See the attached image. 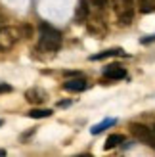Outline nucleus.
<instances>
[{
	"instance_id": "obj_4",
	"label": "nucleus",
	"mask_w": 155,
	"mask_h": 157,
	"mask_svg": "<svg viewBox=\"0 0 155 157\" xmlns=\"http://www.w3.org/2000/svg\"><path fill=\"white\" fill-rule=\"evenodd\" d=\"M21 36V31L15 29V27H0V52H6L13 48V44L19 40Z\"/></svg>"
},
{
	"instance_id": "obj_8",
	"label": "nucleus",
	"mask_w": 155,
	"mask_h": 157,
	"mask_svg": "<svg viewBox=\"0 0 155 157\" xmlns=\"http://www.w3.org/2000/svg\"><path fill=\"white\" fill-rule=\"evenodd\" d=\"M88 13H90V4H88V0H81V2H79V8H77V15H75L77 23L86 21V19H88Z\"/></svg>"
},
{
	"instance_id": "obj_6",
	"label": "nucleus",
	"mask_w": 155,
	"mask_h": 157,
	"mask_svg": "<svg viewBox=\"0 0 155 157\" xmlns=\"http://www.w3.org/2000/svg\"><path fill=\"white\" fill-rule=\"evenodd\" d=\"M125 77H127V69L123 65L111 63L104 69V78H107V81H119V78H125Z\"/></svg>"
},
{
	"instance_id": "obj_12",
	"label": "nucleus",
	"mask_w": 155,
	"mask_h": 157,
	"mask_svg": "<svg viewBox=\"0 0 155 157\" xmlns=\"http://www.w3.org/2000/svg\"><path fill=\"white\" fill-rule=\"evenodd\" d=\"M117 123L115 119H105V121H102V123H98V124H94V127L90 128V132L92 134H100V132H104L105 128H109V127H113V124Z\"/></svg>"
},
{
	"instance_id": "obj_14",
	"label": "nucleus",
	"mask_w": 155,
	"mask_h": 157,
	"mask_svg": "<svg viewBox=\"0 0 155 157\" xmlns=\"http://www.w3.org/2000/svg\"><path fill=\"white\" fill-rule=\"evenodd\" d=\"M31 119H44V117H50L52 115V109H42V107H35L27 113Z\"/></svg>"
},
{
	"instance_id": "obj_16",
	"label": "nucleus",
	"mask_w": 155,
	"mask_h": 157,
	"mask_svg": "<svg viewBox=\"0 0 155 157\" xmlns=\"http://www.w3.org/2000/svg\"><path fill=\"white\" fill-rule=\"evenodd\" d=\"M151 40H155V35H151V36H148V38H142L144 44H146V42H151Z\"/></svg>"
},
{
	"instance_id": "obj_13",
	"label": "nucleus",
	"mask_w": 155,
	"mask_h": 157,
	"mask_svg": "<svg viewBox=\"0 0 155 157\" xmlns=\"http://www.w3.org/2000/svg\"><path fill=\"white\" fill-rule=\"evenodd\" d=\"M138 10L142 13H153L155 12V0H138Z\"/></svg>"
},
{
	"instance_id": "obj_10",
	"label": "nucleus",
	"mask_w": 155,
	"mask_h": 157,
	"mask_svg": "<svg viewBox=\"0 0 155 157\" xmlns=\"http://www.w3.org/2000/svg\"><path fill=\"white\" fill-rule=\"evenodd\" d=\"M25 98H27V101H31V104H40L44 100V94L40 90H36V88H31V90L25 92Z\"/></svg>"
},
{
	"instance_id": "obj_7",
	"label": "nucleus",
	"mask_w": 155,
	"mask_h": 157,
	"mask_svg": "<svg viewBox=\"0 0 155 157\" xmlns=\"http://www.w3.org/2000/svg\"><path fill=\"white\" fill-rule=\"evenodd\" d=\"M86 86H88V82L82 77H77V78H69L63 84V88L67 92H82V90H86Z\"/></svg>"
},
{
	"instance_id": "obj_9",
	"label": "nucleus",
	"mask_w": 155,
	"mask_h": 157,
	"mask_svg": "<svg viewBox=\"0 0 155 157\" xmlns=\"http://www.w3.org/2000/svg\"><path fill=\"white\" fill-rule=\"evenodd\" d=\"M113 56H125V52L121 48H111V50H105V52H100V54H94L90 59L96 61V59H105V58H113Z\"/></svg>"
},
{
	"instance_id": "obj_3",
	"label": "nucleus",
	"mask_w": 155,
	"mask_h": 157,
	"mask_svg": "<svg viewBox=\"0 0 155 157\" xmlns=\"http://www.w3.org/2000/svg\"><path fill=\"white\" fill-rule=\"evenodd\" d=\"M130 132L136 140L151 146L155 150V130L149 127V124H144V123H130Z\"/></svg>"
},
{
	"instance_id": "obj_2",
	"label": "nucleus",
	"mask_w": 155,
	"mask_h": 157,
	"mask_svg": "<svg viewBox=\"0 0 155 157\" xmlns=\"http://www.w3.org/2000/svg\"><path fill=\"white\" fill-rule=\"evenodd\" d=\"M113 12L121 25H128L134 17V0H111Z\"/></svg>"
},
{
	"instance_id": "obj_1",
	"label": "nucleus",
	"mask_w": 155,
	"mask_h": 157,
	"mask_svg": "<svg viewBox=\"0 0 155 157\" xmlns=\"http://www.w3.org/2000/svg\"><path fill=\"white\" fill-rule=\"evenodd\" d=\"M61 46V33L48 23L38 25V48L44 52H58Z\"/></svg>"
},
{
	"instance_id": "obj_5",
	"label": "nucleus",
	"mask_w": 155,
	"mask_h": 157,
	"mask_svg": "<svg viewBox=\"0 0 155 157\" xmlns=\"http://www.w3.org/2000/svg\"><path fill=\"white\" fill-rule=\"evenodd\" d=\"M86 27H88V33H90V35H94V36H98V38H102V36L107 33L105 15H100V13H88Z\"/></svg>"
},
{
	"instance_id": "obj_15",
	"label": "nucleus",
	"mask_w": 155,
	"mask_h": 157,
	"mask_svg": "<svg viewBox=\"0 0 155 157\" xmlns=\"http://www.w3.org/2000/svg\"><path fill=\"white\" fill-rule=\"evenodd\" d=\"M12 90V86L10 84H6V82H0V94H4V92H10Z\"/></svg>"
},
{
	"instance_id": "obj_18",
	"label": "nucleus",
	"mask_w": 155,
	"mask_h": 157,
	"mask_svg": "<svg viewBox=\"0 0 155 157\" xmlns=\"http://www.w3.org/2000/svg\"><path fill=\"white\" fill-rule=\"evenodd\" d=\"M0 124H2V121H0Z\"/></svg>"
},
{
	"instance_id": "obj_11",
	"label": "nucleus",
	"mask_w": 155,
	"mask_h": 157,
	"mask_svg": "<svg viewBox=\"0 0 155 157\" xmlns=\"http://www.w3.org/2000/svg\"><path fill=\"white\" fill-rule=\"evenodd\" d=\"M123 142H125V136L123 134H111L109 138L105 140V150H113V147H117V146H121Z\"/></svg>"
},
{
	"instance_id": "obj_17",
	"label": "nucleus",
	"mask_w": 155,
	"mask_h": 157,
	"mask_svg": "<svg viewBox=\"0 0 155 157\" xmlns=\"http://www.w3.org/2000/svg\"><path fill=\"white\" fill-rule=\"evenodd\" d=\"M0 155H6V150H0Z\"/></svg>"
}]
</instances>
